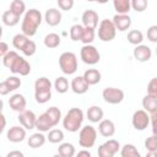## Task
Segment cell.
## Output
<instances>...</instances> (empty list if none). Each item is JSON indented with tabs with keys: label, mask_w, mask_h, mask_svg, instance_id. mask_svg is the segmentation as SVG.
Here are the masks:
<instances>
[{
	"label": "cell",
	"mask_w": 157,
	"mask_h": 157,
	"mask_svg": "<svg viewBox=\"0 0 157 157\" xmlns=\"http://www.w3.org/2000/svg\"><path fill=\"white\" fill-rule=\"evenodd\" d=\"M42 22H43V15L39 10L37 9L27 10L21 23L22 33H25L28 37H33L37 33V29L42 25Z\"/></svg>",
	"instance_id": "obj_1"
},
{
	"label": "cell",
	"mask_w": 157,
	"mask_h": 157,
	"mask_svg": "<svg viewBox=\"0 0 157 157\" xmlns=\"http://www.w3.org/2000/svg\"><path fill=\"white\" fill-rule=\"evenodd\" d=\"M83 119H85V115H83L82 109L71 108L63 118V126L69 132H76L81 129Z\"/></svg>",
	"instance_id": "obj_2"
},
{
	"label": "cell",
	"mask_w": 157,
	"mask_h": 157,
	"mask_svg": "<svg viewBox=\"0 0 157 157\" xmlns=\"http://www.w3.org/2000/svg\"><path fill=\"white\" fill-rule=\"evenodd\" d=\"M60 70L65 75H74L77 71V58L72 52H64L59 56Z\"/></svg>",
	"instance_id": "obj_3"
},
{
	"label": "cell",
	"mask_w": 157,
	"mask_h": 157,
	"mask_svg": "<svg viewBox=\"0 0 157 157\" xmlns=\"http://www.w3.org/2000/svg\"><path fill=\"white\" fill-rule=\"evenodd\" d=\"M117 27L113 20L104 18L98 25V38L102 42H112L117 34Z\"/></svg>",
	"instance_id": "obj_4"
},
{
	"label": "cell",
	"mask_w": 157,
	"mask_h": 157,
	"mask_svg": "<svg viewBox=\"0 0 157 157\" xmlns=\"http://www.w3.org/2000/svg\"><path fill=\"white\" fill-rule=\"evenodd\" d=\"M97 140V130L92 125H85L78 132V145L83 148L93 147Z\"/></svg>",
	"instance_id": "obj_5"
},
{
	"label": "cell",
	"mask_w": 157,
	"mask_h": 157,
	"mask_svg": "<svg viewBox=\"0 0 157 157\" xmlns=\"http://www.w3.org/2000/svg\"><path fill=\"white\" fill-rule=\"evenodd\" d=\"M81 60L87 65H96L101 60V54L98 49L92 44H83L80 50Z\"/></svg>",
	"instance_id": "obj_6"
},
{
	"label": "cell",
	"mask_w": 157,
	"mask_h": 157,
	"mask_svg": "<svg viewBox=\"0 0 157 157\" xmlns=\"http://www.w3.org/2000/svg\"><path fill=\"white\" fill-rule=\"evenodd\" d=\"M102 98L105 103L119 104L124 99V91L117 87H105L102 92Z\"/></svg>",
	"instance_id": "obj_7"
},
{
	"label": "cell",
	"mask_w": 157,
	"mask_h": 157,
	"mask_svg": "<svg viewBox=\"0 0 157 157\" xmlns=\"http://www.w3.org/2000/svg\"><path fill=\"white\" fill-rule=\"evenodd\" d=\"M131 124L135 130L144 131L150 124V114L145 109H139L132 114Z\"/></svg>",
	"instance_id": "obj_8"
},
{
	"label": "cell",
	"mask_w": 157,
	"mask_h": 157,
	"mask_svg": "<svg viewBox=\"0 0 157 157\" xmlns=\"http://www.w3.org/2000/svg\"><path fill=\"white\" fill-rule=\"evenodd\" d=\"M119 150H120L119 141L110 139L98 147V156L99 157H113L115 153H118Z\"/></svg>",
	"instance_id": "obj_9"
},
{
	"label": "cell",
	"mask_w": 157,
	"mask_h": 157,
	"mask_svg": "<svg viewBox=\"0 0 157 157\" xmlns=\"http://www.w3.org/2000/svg\"><path fill=\"white\" fill-rule=\"evenodd\" d=\"M18 121L20 124L26 128L27 130H32L36 129V123H37V115L34 114V112L29 110V109H25L22 112L18 113Z\"/></svg>",
	"instance_id": "obj_10"
},
{
	"label": "cell",
	"mask_w": 157,
	"mask_h": 157,
	"mask_svg": "<svg viewBox=\"0 0 157 157\" xmlns=\"http://www.w3.org/2000/svg\"><path fill=\"white\" fill-rule=\"evenodd\" d=\"M10 71L12 74H17V75H21V76H27L31 72V65L23 56L18 55L17 59L15 60L13 65L11 66Z\"/></svg>",
	"instance_id": "obj_11"
},
{
	"label": "cell",
	"mask_w": 157,
	"mask_h": 157,
	"mask_svg": "<svg viewBox=\"0 0 157 157\" xmlns=\"http://www.w3.org/2000/svg\"><path fill=\"white\" fill-rule=\"evenodd\" d=\"M26 128L23 126H12L7 130L6 132V137L10 142L17 144V142H22L26 139Z\"/></svg>",
	"instance_id": "obj_12"
},
{
	"label": "cell",
	"mask_w": 157,
	"mask_h": 157,
	"mask_svg": "<svg viewBox=\"0 0 157 157\" xmlns=\"http://www.w3.org/2000/svg\"><path fill=\"white\" fill-rule=\"evenodd\" d=\"M132 55L134 58L140 61V63H146L151 59L152 56V50L150 47L147 45H144V44H139L134 48V52H132Z\"/></svg>",
	"instance_id": "obj_13"
},
{
	"label": "cell",
	"mask_w": 157,
	"mask_h": 157,
	"mask_svg": "<svg viewBox=\"0 0 157 157\" xmlns=\"http://www.w3.org/2000/svg\"><path fill=\"white\" fill-rule=\"evenodd\" d=\"M81 20H82V25L87 28H93L96 29L97 26H98V13L94 11V10H86L83 11L82 16H81Z\"/></svg>",
	"instance_id": "obj_14"
},
{
	"label": "cell",
	"mask_w": 157,
	"mask_h": 157,
	"mask_svg": "<svg viewBox=\"0 0 157 157\" xmlns=\"http://www.w3.org/2000/svg\"><path fill=\"white\" fill-rule=\"evenodd\" d=\"M113 22H114L118 31L125 32L131 26V17L128 13H117L113 17Z\"/></svg>",
	"instance_id": "obj_15"
},
{
	"label": "cell",
	"mask_w": 157,
	"mask_h": 157,
	"mask_svg": "<svg viewBox=\"0 0 157 157\" xmlns=\"http://www.w3.org/2000/svg\"><path fill=\"white\" fill-rule=\"evenodd\" d=\"M70 87L74 93L76 94H83L88 91L90 88V85L87 83V81L85 80L83 76H76L71 80V83H70Z\"/></svg>",
	"instance_id": "obj_16"
},
{
	"label": "cell",
	"mask_w": 157,
	"mask_h": 157,
	"mask_svg": "<svg viewBox=\"0 0 157 157\" xmlns=\"http://www.w3.org/2000/svg\"><path fill=\"white\" fill-rule=\"evenodd\" d=\"M61 18H63V15H61L60 10L54 9V7L48 9L45 11V13H44V20H45L47 25L48 26H52V27L58 26L61 22Z\"/></svg>",
	"instance_id": "obj_17"
},
{
	"label": "cell",
	"mask_w": 157,
	"mask_h": 157,
	"mask_svg": "<svg viewBox=\"0 0 157 157\" xmlns=\"http://www.w3.org/2000/svg\"><path fill=\"white\" fill-rule=\"evenodd\" d=\"M9 105L12 110L15 112H22L26 109V105H27V102H26V98L23 94L21 93H15L10 97L9 99Z\"/></svg>",
	"instance_id": "obj_18"
},
{
	"label": "cell",
	"mask_w": 157,
	"mask_h": 157,
	"mask_svg": "<svg viewBox=\"0 0 157 157\" xmlns=\"http://www.w3.org/2000/svg\"><path fill=\"white\" fill-rule=\"evenodd\" d=\"M54 128V124L53 121L50 120L49 115L44 112L42 113L39 117H37V123H36V129L38 131H42V132H47L49 130H52Z\"/></svg>",
	"instance_id": "obj_19"
},
{
	"label": "cell",
	"mask_w": 157,
	"mask_h": 157,
	"mask_svg": "<svg viewBox=\"0 0 157 157\" xmlns=\"http://www.w3.org/2000/svg\"><path fill=\"white\" fill-rule=\"evenodd\" d=\"M98 131L104 137H112L115 134V125L109 119H102L98 124Z\"/></svg>",
	"instance_id": "obj_20"
},
{
	"label": "cell",
	"mask_w": 157,
	"mask_h": 157,
	"mask_svg": "<svg viewBox=\"0 0 157 157\" xmlns=\"http://www.w3.org/2000/svg\"><path fill=\"white\" fill-rule=\"evenodd\" d=\"M87 119L91 121V123H99L102 119H103V109L99 107V105H91L88 109H87Z\"/></svg>",
	"instance_id": "obj_21"
},
{
	"label": "cell",
	"mask_w": 157,
	"mask_h": 157,
	"mask_svg": "<svg viewBox=\"0 0 157 157\" xmlns=\"http://www.w3.org/2000/svg\"><path fill=\"white\" fill-rule=\"evenodd\" d=\"M82 76L85 77V80L87 81V83L90 86H93V85L99 83L101 82V78H102V74L97 69H87L83 72Z\"/></svg>",
	"instance_id": "obj_22"
},
{
	"label": "cell",
	"mask_w": 157,
	"mask_h": 157,
	"mask_svg": "<svg viewBox=\"0 0 157 157\" xmlns=\"http://www.w3.org/2000/svg\"><path fill=\"white\" fill-rule=\"evenodd\" d=\"M45 140H47V136H44V134L42 131H38V132L32 134L28 137L27 144L31 148H38V147H42L45 144Z\"/></svg>",
	"instance_id": "obj_23"
},
{
	"label": "cell",
	"mask_w": 157,
	"mask_h": 157,
	"mask_svg": "<svg viewBox=\"0 0 157 157\" xmlns=\"http://www.w3.org/2000/svg\"><path fill=\"white\" fill-rule=\"evenodd\" d=\"M58 153L61 157H72L76 155L75 146L71 142H61L58 147Z\"/></svg>",
	"instance_id": "obj_24"
},
{
	"label": "cell",
	"mask_w": 157,
	"mask_h": 157,
	"mask_svg": "<svg viewBox=\"0 0 157 157\" xmlns=\"http://www.w3.org/2000/svg\"><path fill=\"white\" fill-rule=\"evenodd\" d=\"M1 20H2V23L5 26H7V27H13V26H16L20 22V17L17 15H15L11 10H6L2 13Z\"/></svg>",
	"instance_id": "obj_25"
},
{
	"label": "cell",
	"mask_w": 157,
	"mask_h": 157,
	"mask_svg": "<svg viewBox=\"0 0 157 157\" xmlns=\"http://www.w3.org/2000/svg\"><path fill=\"white\" fill-rule=\"evenodd\" d=\"M142 108L148 112V113H152L157 109V97L155 96H151V94H146L144 98H142Z\"/></svg>",
	"instance_id": "obj_26"
},
{
	"label": "cell",
	"mask_w": 157,
	"mask_h": 157,
	"mask_svg": "<svg viewBox=\"0 0 157 157\" xmlns=\"http://www.w3.org/2000/svg\"><path fill=\"white\" fill-rule=\"evenodd\" d=\"M113 7L117 13H129L131 10V0H113Z\"/></svg>",
	"instance_id": "obj_27"
},
{
	"label": "cell",
	"mask_w": 157,
	"mask_h": 157,
	"mask_svg": "<svg viewBox=\"0 0 157 157\" xmlns=\"http://www.w3.org/2000/svg\"><path fill=\"white\" fill-rule=\"evenodd\" d=\"M60 43H61V38L56 33H49L44 37V45L49 49L58 48L60 45Z\"/></svg>",
	"instance_id": "obj_28"
},
{
	"label": "cell",
	"mask_w": 157,
	"mask_h": 157,
	"mask_svg": "<svg viewBox=\"0 0 157 157\" xmlns=\"http://www.w3.org/2000/svg\"><path fill=\"white\" fill-rule=\"evenodd\" d=\"M64 137H65L64 132L60 129H52L48 131V135H47V140L50 144H61Z\"/></svg>",
	"instance_id": "obj_29"
},
{
	"label": "cell",
	"mask_w": 157,
	"mask_h": 157,
	"mask_svg": "<svg viewBox=\"0 0 157 157\" xmlns=\"http://www.w3.org/2000/svg\"><path fill=\"white\" fill-rule=\"evenodd\" d=\"M121 157H140V152L132 144H125L120 150Z\"/></svg>",
	"instance_id": "obj_30"
},
{
	"label": "cell",
	"mask_w": 157,
	"mask_h": 157,
	"mask_svg": "<svg viewBox=\"0 0 157 157\" xmlns=\"http://www.w3.org/2000/svg\"><path fill=\"white\" fill-rule=\"evenodd\" d=\"M126 38H128V42H129L130 44H132V45H139V44H141L142 40H144V34H142V32L139 31V29H131V31H129Z\"/></svg>",
	"instance_id": "obj_31"
},
{
	"label": "cell",
	"mask_w": 157,
	"mask_h": 157,
	"mask_svg": "<svg viewBox=\"0 0 157 157\" xmlns=\"http://www.w3.org/2000/svg\"><path fill=\"white\" fill-rule=\"evenodd\" d=\"M29 40V37L26 36L25 33H17L13 36L12 38V45L15 49H18V50H22L23 47L26 45V43Z\"/></svg>",
	"instance_id": "obj_32"
},
{
	"label": "cell",
	"mask_w": 157,
	"mask_h": 157,
	"mask_svg": "<svg viewBox=\"0 0 157 157\" xmlns=\"http://www.w3.org/2000/svg\"><path fill=\"white\" fill-rule=\"evenodd\" d=\"M10 10L17 15L18 17H21L22 15L26 13V4L22 0H12L10 4Z\"/></svg>",
	"instance_id": "obj_33"
},
{
	"label": "cell",
	"mask_w": 157,
	"mask_h": 157,
	"mask_svg": "<svg viewBox=\"0 0 157 157\" xmlns=\"http://www.w3.org/2000/svg\"><path fill=\"white\" fill-rule=\"evenodd\" d=\"M54 88L58 93H66L69 90V81L64 76H59L54 81Z\"/></svg>",
	"instance_id": "obj_34"
},
{
	"label": "cell",
	"mask_w": 157,
	"mask_h": 157,
	"mask_svg": "<svg viewBox=\"0 0 157 157\" xmlns=\"http://www.w3.org/2000/svg\"><path fill=\"white\" fill-rule=\"evenodd\" d=\"M34 91H52V82L47 77H39L34 82Z\"/></svg>",
	"instance_id": "obj_35"
},
{
	"label": "cell",
	"mask_w": 157,
	"mask_h": 157,
	"mask_svg": "<svg viewBox=\"0 0 157 157\" xmlns=\"http://www.w3.org/2000/svg\"><path fill=\"white\" fill-rule=\"evenodd\" d=\"M45 113L49 115V118H50V120L53 121V124H54V126H56L58 124H59V121L61 120V110L58 108V107H49L47 110H45Z\"/></svg>",
	"instance_id": "obj_36"
},
{
	"label": "cell",
	"mask_w": 157,
	"mask_h": 157,
	"mask_svg": "<svg viewBox=\"0 0 157 157\" xmlns=\"http://www.w3.org/2000/svg\"><path fill=\"white\" fill-rule=\"evenodd\" d=\"M83 29H85L83 25H78V23L77 25H72L71 28H70V38H71V40H74V42L81 40Z\"/></svg>",
	"instance_id": "obj_37"
},
{
	"label": "cell",
	"mask_w": 157,
	"mask_h": 157,
	"mask_svg": "<svg viewBox=\"0 0 157 157\" xmlns=\"http://www.w3.org/2000/svg\"><path fill=\"white\" fill-rule=\"evenodd\" d=\"M52 98V91H34V99L38 104H44Z\"/></svg>",
	"instance_id": "obj_38"
},
{
	"label": "cell",
	"mask_w": 157,
	"mask_h": 157,
	"mask_svg": "<svg viewBox=\"0 0 157 157\" xmlns=\"http://www.w3.org/2000/svg\"><path fill=\"white\" fill-rule=\"evenodd\" d=\"M17 56H18V54L15 50H10L7 54H5L2 56V65L5 67H7V69H11V66L13 65L15 60L17 59Z\"/></svg>",
	"instance_id": "obj_39"
},
{
	"label": "cell",
	"mask_w": 157,
	"mask_h": 157,
	"mask_svg": "<svg viewBox=\"0 0 157 157\" xmlns=\"http://www.w3.org/2000/svg\"><path fill=\"white\" fill-rule=\"evenodd\" d=\"M94 37H96L94 29H93V28H87V27H85L80 42H82L83 44H91V43L94 40Z\"/></svg>",
	"instance_id": "obj_40"
},
{
	"label": "cell",
	"mask_w": 157,
	"mask_h": 157,
	"mask_svg": "<svg viewBox=\"0 0 157 157\" xmlns=\"http://www.w3.org/2000/svg\"><path fill=\"white\" fill-rule=\"evenodd\" d=\"M21 52L23 53L25 56H32V55H34L36 52H37V44H36L33 40L29 39V40L26 43V45L23 47V49H22Z\"/></svg>",
	"instance_id": "obj_41"
},
{
	"label": "cell",
	"mask_w": 157,
	"mask_h": 157,
	"mask_svg": "<svg viewBox=\"0 0 157 157\" xmlns=\"http://www.w3.org/2000/svg\"><path fill=\"white\" fill-rule=\"evenodd\" d=\"M148 6L147 0H131V9L136 12H144Z\"/></svg>",
	"instance_id": "obj_42"
},
{
	"label": "cell",
	"mask_w": 157,
	"mask_h": 157,
	"mask_svg": "<svg viewBox=\"0 0 157 157\" xmlns=\"http://www.w3.org/2000/svg\"><path fill=\"white\" fill-rule=\"evenodd\" d=\"M145 148L146 151H157V136H155L153 134L148 136L145 140Z\"/></svg>",
	"instance_id": "obj_43"
},
{
	"label": "cell",
	"mask_w": 157,
	"mask_h": 157,
	"mask_svg": "<svg viewBox=\"0 0 157 157\" xmlns=\"http://www.w3.org/2000/svg\"><path fill=\"white\" fill-rule=\"evenodd\" d=\"M6 80V82H7V85L10 86V88H11V91H16L17 88H20L21 87V78L20 77H17V76H9L7 78H5Z\"/></svg>",
	"instance_id": "obj_44"
},
{
	"label": "cell",
	"mask_w": 157,
	"mask_h": 157,
	"mask_svg": "<svg viewBox=\"0 0 157 157\" xmlns=\"http://www.w3.org/2000/svg\"><path fill=\"white\" fill-rule=\"evenodd\" d=\"M56 4L60 10L63 11H70L74 7L75 1L74 0H56Z\"/></svg>",
	"instance_id": "obj_45"
},
{
	"label": "cell",
	"mask_w": 157,
	"mask_h": 157,
	"mask_svg": "<svg viewBox=\"0 0 157 157\" xmlns=\"http://www.w3.org/2000/svg\"><path fill=\"white\" fill-rule=\"evenodd\" d=\"M147 39L151 43H157V25H152L147 28Z\"/></svg>",
	"instance_id": "obj_46"
},
{
	"label": "cell",
	"mask_w": 157,
	"mask_h": 157,
	"mask_svg": "<svg viewBox=\"0 0 157 157\" xmlns=\"http://www.w3.org/2000/svg\"><path fill=\"white\" fill-rule=\"evenodd\" d=\"M147 93L157 97V77H152L147 83Z\"/></svg>",
	"instance_id": "obj_47"
},
{
	"label": "cell",
	"mask_w": 157,
	"mask_h": 157,
	"mask_svg": "<svg viewBox=\"0 0 157 157\" xmlns=\"http://www.w3.org/2000/svg\"><path fill=\"white\" fill-rule=\"evenodd\" d=\"M150 123L152 125V134L157 136V109L150 113Z\"/></svg>",
	"instance_id": "obj_48"
},
{
	"label": "cell",
	"mask_w": 157,
	"mask_h": 157,
	"mask_svg": "<svg viewBox=\"0 0 157 157\" xmlns=\"http://www.w3.org/2000/svg\"><path fill=\"white\" fill-rule=\"evenodd\" d=\"M10 92H12V91H11L10 86L7 85L6 80L1 81V82H0V94H1V96H6V94H9Z\"/></svg>",
	"instance_id": "obj_49"
},
{
	"label": "cell",
	"mask_w": 157,
	"mask_h": 157,
	"mask_svg": "<svg viewBox=\"0 0 157 157\" xmlns=\"http://www.w3.org/2000/svg\"><path fill=\"white\" fill-rule=\"evenodd\" d=\"M10 50H9V45H7V43H5L4 40L2 42H0V56L2 58L5 54H7Z\"/></svg>",
	"instance_id": "obj_50"
},
{
	"label": "cell",
	"mask_w": 157,
	"mask_h": 157,
	"mask_svg": "<svg viewBox=\"0 0 157 157\" xmlns=\"http://www.w3.org/2000/svg\"><path fill=\"white\" fill-rule=\"evenodd\" d=\"M6 157H23V153L21 151H10Z\"/></svg>",
	"instance_id": "obj_51"
},
{
	"label": "cell",
	"mask_w": 157,
	"mask_h": 157,
	"mask_svg": "<svg viewBox=\"0 0 157 157\" xmlns=\"http://www.w3.org/2000/svg\"><path fill=\"white\" fill-rule=\"evenodd\" d=\"M77 157H81V156H86V157H91V152L88 151V148L87 150H81V151H78L77 153Z\"/></svg>",
	"instance_id": "obj_52"
},
{
	"label": "cell",
	"mask_w": 157,
	"mask_h": 157,
	"mask_svg": "<svg viewBox=\"0 0 157 157\" xmlns=\"http://www.w3.org/2000/svg\"><path fill=\"white\" fill-rule=\"evenodd\" d=\"M0 118H1V130H4L5 129V125H6V120H5V115L1 113V115H0Z\"/></svg>",
	"instance_id": "obj_53"
},
{
	"label": "cell",
	"mask_w": 157,
	"mask_h": 157,
	"mask_svg": "<svg viewBox=\"0 0 157 157\" xmlns=\"http://www.w3.org/2000/svg\"><path fill=\"white\" fill-rule=\"evenodd\" d=\"M146 156H153V157H157V151H147V152H146Z\"/></svg>",
	"instance_id": "obj_54"
},
{
	"label": "cell",
	"mask_w": 157,
	"mask_h": 157,
	"mask_svg": "<svg viewBox=\"0 0 157 157\" xmlns=\"http://www.w3.org/2000/svg\"><path fill=\"white\" fill-rule=\"evenodd\" d=\"M97 2H99V4H107L109 0H96Z\"/></svg>",
	"instance_id": "obj_55"
},
{
	"label": "cell",
	"mask_w": 157,
	"mask_h": 157,
	"mask_svg": "<svg viewBox=\"0 0 157 157\" xmlns=\"http://www.w3.org/2000/svg\"><path fill=\"white\" fill-rule=\"evenodd\" d=\"M86 1H90V2H92V1H96V0H86Z\"/></svg>",
	"instance_id": "obj_56"
},
{
	"label": "cell",
	"mask_w": 157,
	"mask_h": 157,
	"mask_svg": "<svg viewBox=\"0 0 157 157\" xmlns=\"http://www.w3.org/2000/svg\"><path fill=\"white\" fill-rule=\"evenodd\" d=\"M156 55H157V48H156Z\"/></svg>",
	"instance_id": "obj_57"
}]
</instances>
